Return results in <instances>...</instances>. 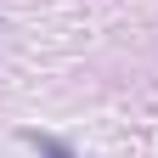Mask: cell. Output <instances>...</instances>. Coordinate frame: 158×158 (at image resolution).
<instances>
[{
    "mask_svg": "<svg viewBox=\"0 0 158 158\" xmlns=\"http://www.w3.org/2000/svg\"><path fill=\"white\" fill-rule=\"evenodd\" d=\"M23 141H28L34 152H45V158H73V147H68V141H56V135H40V130H23Z\"/></svg>",
    "mask_w": 158,
    "mask_h": 158,
    "instance_id": "1",
    "label": "cell"
}]
</instances>
